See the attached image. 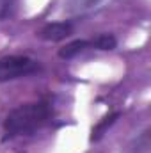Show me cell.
Listing matches in <instances>:
<instances>
[{"label": "cell", "instance_id": "cell-1", "mask_svg": "<svg viewBox=\"0 0 151 153\" xmlns=\"http://www.w3.org/2000/svg\"><path fill=\"white\" fill-rule=\"evenodd\" d=\"M55 116V107L50 98H39L34 102L21 103L9 111L2 123V141H13L27 137L44 128Z\"/></svg>", "mask_w": 151, "mask_h": 153}, {"label": "cell", "instance_id": "cell-2", "mask_svg": "<svg viewBox=\"0 0 151 153\" xmlns=\"http://www.w3.org/2000/svg\"><path fill=\"white\" fill-rule=\"evenodd\" d=\"M43 71V62L23 53H11L0 57V84L20 78H29Z\"/></svg>", "mask_w": 151, "mask_h": 153}, {"label": "cell", "instance_id": "cell-3", "mask_svg": "<svg viewBox=\"0 0 151 153\" xmlns=\"http://www.w3.org/2000/svg\"><path fill=\"white\" fill-rule=\"evenodd\" d=\"M73 34H75V23L71 20H61V22L44 23L36 32V38L46 43H61L71 38Z\"/></svg>", "mask_w": 151, "mask_h": 153}, {"label": "cell", "instance_id": "cell-4", "mask_svg": "<svg viewBox=\"0 0 151 153\" xmlns=\"http://www.w3.org/2000/svg\"><path fill=\"white\" fill-rule=\"evenodd\" d=\"M91 50V39H85V38H80V39H73L66 45H62L57 52L59 59L62 61H71L78 55H82L84 52Z\"/></svg>", "mask_w": 151, "mask_h": 153}, {"label": "cell", "instance_id": "cell-5", "mask_svg": "<svg viewBox=\"0 0 151 153\" xmlns=\"http://www.w3.org/2000/svg\"><path fill=\"white\" fill-rule=\"evenodd\" d=\"M121 117V111H114L110 114H107L105 117H101L93 128H91V135H89V141L91 143H98V141H101L103 137H105V134L112 128L114 125H115V121Z\"/></svg>", "mask_w": 151, "mask_h": 153}, {"label": "cell", "instance_id": "cell-6", "mask_svg": "<svg viewBox=\"0 0 151 153\" xmlns=\"http://www.w3.org/2000/svg\"><path fill=\"white\" fill-rule=\"evenodd\" d=\"M91 39V50H98V52H112L117 48V38L112 32H100Z\"/></svg>", "mask_w": 151, "mask_h": 153}, {"label": "cell", "instance_id": "cell-7", "mask_svg": "<svg viewBox=\"0 0 151 153\" xmlns=\"http://www.w3.org/2000/svg\"><path fill=\"white\" fill-rule=\"evenodd\" d=\"M132 153H150V128H146L141 135L133 139V144L130 146Z\"/></svg>", "mask_w": 151, "mask_h": 153}, {"label": "cell", "instance_id": "cell-8", "mask_svg": "<svg viewBox=\"0 0 151 153\" xmlns=\"http://www.w3.org/2000/svg\"><path fill=\"white\" fill-rule=\"evenodd\" d=\"M16 9V0H0V22L13 18Z\"/></svg>", "mask_w": 151, "mask_h": 153}]
</instances>
